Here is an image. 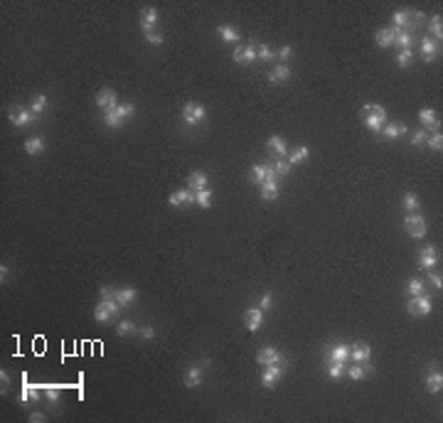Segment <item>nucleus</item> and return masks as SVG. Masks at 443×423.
I'll use <instances>...</instances> for the list:
<instances>
[{"label":"nucleus","instance_id":"1","mask_svg":"<svg viewBox=\"0 0 443 423\" xmlns=\"http://www.w3.org/2000/svg\"><path fill=\"white\" fill-rule=\"evenodd\" d=\"M387 123V111L384 106H377V103H365V126H367L372 133H382Z\"/></svg>","mask_w":443,"mask_h":423},{"label":"nucleus","instance_id":"2","mask_svg":"<svg viewBox=\"0 0 443 423\" xmlns=\"http://www.w3.org/2000/svg\"><path fill=\"white\" fill-rule=\"evenodd\" d=\"M204 118H207V109H204L202 103L190 101V103L183 106V121L187 126H200V123H204Z\"/></svg>","mask_w":443,"mask_h":423},{"label":"nucleus","instance_id":"3","mask_svg":"<svg viewBox=\"0 0 443 423\" xmlns=\"http://www.w3.org/2000/svg\"><path fill=\"white\" fill-rule=\"evenodd\" d=\"M8 118H10V123L13 126H18V128H25V126H32L39 116H35L32 111H27V109H22V106H10V111H8Z\"/></svg>","mask_w":443,"mask_h":423},{"label":"nucleus","instance_id":"4","mask_svg":"<svg viewBox=\"0 0 443 423\" xmlns=\"http://www.w3.org/2000/svg\"><path fill=\"white\" fill-rule=\"evenodd\" d=\"M256 362L261 366H269V364H286V357L278 352L276 347H261L258 349V354H256Z\"/></svg>","mask_w":443,"mask_h":423},{"label":"nucleus","instance_id":"5","mask_svg":"<svg viewBox=\"0 0 443 423\" xmlns=\"http://www.w3.org/2000/svg\"><path fill=\"white\" fill-rule=\"evenodd\" d=\"M404 229L409 231V236H414V239H421V236H426V219L421 217V214H409L404 219Z\"/></svg>","mask_w":443,"mask_h":423},{"label":"nucleus","instance_id":"6","mask_svg":"<svg viewBox=\"0 0 443 423\" xmlns=\"http://www.w3.org/2000/svg\"><path fill=\"white\" fill-rule=\"evenodd\" d=\"M438 266V251H436V246L433 244H426L424 249L419 251V269L424 271H431Z\"/></svg>","mask_w":443,"mask_h":423},{"label":"nucleus","instance_id":"7","mask_svg":"<svg viewBox=\"0 0 443 423\" xmlns=\"http://www.w3.org/2000/svg\"><path fill=\"white\" fill-rule=\"evenodd\" d=\"M406 310H409V315H428L431 312V298L428 295H414L411 300H409V305H406Z\"/></svg>","mask_w":443,"mask_h":423},{"label":"nucleus","instance_id":"8","mask_svg":"<svg viewBox=\"0 0 443 423\" xmlns=\"http://www.w3.org/2000/svg\"><path fill=\"white\" fill-rule=\"evenodd\" d=\"M232 59L237 62V64H251V62H256V42H246L244 47H237L234 49V55H232Z\"/></svg>","mask_w":443,"mask_h":423},{"label":"nucleus","instance_id":"9","mask_svg":"<svg viewBox=\"0 0 443 423\" xmlns=\"http://www.w3.org/2000/svg\"><path fill=\"white\" fill-rule=\"evenodd\" d=\"M96 106H99L101 114H106V111H116V106H118V101H116V91H113V89H101V91L96 94Z\"/></svg>","mask_w":443,"mask_h":423},{"label":"nucleus","instance_id":"10","mask_svg":"<svg viewBox=\"0 0 443 423\" xmlns=\"http://www.w3.org/2000/svg\"><path fill=\"white\" fill-rule=\"evenodd\" d=\"M419 118L424 121V131L426 133H438L441 131V118L433 109H421L419 111Z\"/></svg>","mask_w":443,"mask_h":423},{"label":"nucleus","instance_id":"11","mask_svg":"<svg viewBox=\"0 0 443 423\" xmlns=\"http://www.w3.org/2000/svg\"><path fill=\"white\" fill-rule=\"evenodd\" d=\"M258 187H261V199H266V202H274L278 194H281V185H278L276 175H271L269 180H263Z\"/></svg>","mask_w":443,"mask_h":423},{"label":"nucleus","instance_id":"12","mask_svg":"<svg viewBox=\"0 0 443 423\" xmlns=\"http://www.w3.org/2000/svg\"><path fill=\"white\" fill-rule=\"evenodd\" d=\"M278 377H283V364H269L263 369V374H261V386L263 389H271V386L276 384Z\"/></svg>","mask_w":443,"mask_h":423},{"label":"nucleus","instance_id":"13","mask_svg":"<svg viewBox=\"0 0 443 423\" xmlns=\"http://www.w3.org/2000/svg\"><path fill=\"white\" fill-rule=\"evenodd\" d=\"M350 357L357 364H365L369 357H372V347L367 342H355V345H350Z\"/></svg>","mask_w":443,"mask_h":423},{"label":"nucleus","instance_id":"14","mask_svg":"<svg viewBox=\"0 0 443 423\" xmlns=\"http://www.w3.org/2000/svg\"><path fill=\"white\" fill-rule=\"evenodd\" d=\"M246 330L249 332H256L258 327H261V323H263V310L258 308V305H254V308H249L246 310Z\"/></svg>","mask_w":443,"mask_h":423},{"label":"nucleus","instance_id":"15","mask_svg":"<svg viewBox=\"0 0 443 423\" xmlns=\"http://www.w3.org/2000/svg\"><path fill=\"white\" fill-rule=\"evenodd\" d=\"M155 22H158V10H155L153 5L143 8V10H141V27H143V32H153Z\"/></svg>","mask_w":443,"mask_h":423},{"label":"nucleus","instance_id":"16","mask_svg":"<svg viewBox=\"0 0 443 423\" xmlns=\"http://www.w3.org/2000/svg\"><path fill=\"white\" fill-rule=\"evenodd\" d=\"M426 386H428V391L431 394H438L443 386V377L441 372L436 369V364H428V377H426Z\"/></svg>","mask_w":443,"mask_h":423},{"label":"nucleus","instance_id":"17","mask_svg":"<svg viewBox=\"0 0 443 423\" xmlns=\"http://www.w3.org/2000/svg\"><path fill=\"white\" fill-rule=\"evenodd\" d=\"M202 384V366L200 364H190L185 369V386L192 389V386Z\"/></svg>","mask_w":443,"mask_h":423},{"label":"nucleus","instance_id":"18","mask_svg":"<svg viewBox=\"0 0 443 423\" xmlns=\"http://www.w3.org/2000/svg\"><path fill=\"white\" fill-rule=\"evenodd\" d=\"M271 175H276V173H274V168H271L269 163H263V165H258V163H256V165H251V180H254L256 185H261L263 180H269ZM276 177H278V175H276Z\"/></svg>","mask_w":443,"mask_h":423},{"label":"nucleus","instance_id":"19","mask_svg":"<svg viewBox=\"0 0 443 423\" xmlns=\"http://www.w3.org/2000/svg\"><path fill=\"white\" fill-rule=\"evenodd\" d=\"M170 207H180V204H192L195 202V192L192 190H178V192L170 194Z\"/></svg>","mask_w":443,"mask_h":423},{"label":"nucleus","instance_id":"20","mask_svg":"<svg viewBox=\"0 0 443 423\" xmlns=\"http://www.w3.org/2000/svg\"><path fill=\"white\" fill-rule=\"evenodd\" d=\"M136 298H138V290L133 288V286H126V288H116V300H118V305H121V308L130 305Z\"/></svg>","mask_w":443,"mask_h":423},{"label":"nucleus","instance_id":"21","mask_svg":"<svg viewBox=\"0 0 443 423\" xmlns=\"http://www.w3.org/2000/svg\"><path fill=\"white\" fill-rule=\"evenodd\" d=\"M207 187V175L202 173V170H195V173H190V177H187V190H192V192H200V190H204Z\"/></svg>","mask_w":443,"mask_h":423},{"label":"nucleus","instance_id":"22","mask_svg":"<svg viewBox=\"0 0 443 423\" xmlns=\"http://www.w3.org/2000/svg\"><path fill=\"white\" fill-rule=\"evenodd\" d=\"M39 389H42V386H32V384H27V382H22V389H20V404L39 401Z\"/></svg>","mask_w":443,"mask_h":423},{"label":"nucleus","instance_id":"23","mask_svg":"<svg viewBox=\"0 0 443 423\" xmlns=\"http://www.w3.org/2000/svg\"><path fill=\"white\" fill-rule=\"evenodd\" d=\"M428 37L441 44V39H443V20H441V15H433V18L428 20Z\"/></svg>","mask_w":443,"mask_h":423},{"label":"nucleus","instance_id":"24","mask_svg":"<svg viewBox=\"0 0 443 423\" xmlns=\"http://www.w3.org/2000/svg\"><path fill=\"white\" fill-rule=\"evenodd\" d=\"M436 55H438V44H436L431 37L421 39V57H424V62H433Z\"/></svg>","mask_w":443,"mask_h":423},{"label":"nucleus","instance_id":"25","mask_svg":"<svg viewBox=\"0 0 443 423\" xmlns=\"http://www.w3.org/2000/svg\"><path fill=\"white\" fill-rule=\"evenodd\" d=\"M396 27H384V30H379L377 32V44L379 47H391L394 44V39H396Z\"/></svg>","mask_w":443,"mask_h":423},{"label":"nucleus","instance_id":"26","mask_svg":"<svg viewBox=\"0 0 443 423\" xmlns=\"http://www.w3.org/2000/svg\"><path fill=\"white\" fill-rule=\"evenodd\" d=\"M45 148H47L45 138H27V140H25V153H27V155L45 153Z\"/></svg>","mask_w":443,"mask_h":423},{"label":"nucleus","instance_id":"27","mask_svg":"<svg viewBox=\"0 0 443 423\" xmlns=\"http://www.w3.org/2000/svg\"><path fill=\"white\" fill-rule=\"evenodd\" d=\"M308 155H311V148H308V145H298L293 153L286 155V160H288L291 165H298V163H305V160H308Z\"/></svg>","mask_w":443,"mask_h":423},{"label":"nucleus","instance_id":"28","mask_svg":"<svg viewBox=\"0 0 443 423\" xmlns=\"http://www.w3.org/2000/svg\"><path fill=\"white\" fill-rule=\"evenodd\" d=\"M269 150H274V155H278V157H286L288 155V145H286L283 138L274 135V138H269Z\"/></svg>","mask_w":443,"mask_h":423},{"label":"nucleus","instance_id":"29","mask_svg":"<svg viewBox=\"0 0 443 423\" xmlns=\"http://www.w3.org/2000/svg\"><path fill=\"white\" fill-rule=\"evenodd\" d=\"M217 32H219V37L224 39V42H239L241 35L237 27H232V25H219L217 27Z\"/></svg>","mask_w":443,"mask_h":423},{"label":"nucleus","instance_id":"30","mask_svg":"<svg viewBox=\"0 0 443 423\" xmlns=\"http://www.w3.org/2000/svg\"><path fill=\"white\" fill-rule=\"evenodd\" d=\"M347 357H350V347H347V345H342V342H340V345H332L330 347V362H345Z\"/></svg>","mask_w":443,"mask_h":423},{"label":"nucleus","instance_id":"31","mask_svg":"<svg viewBox=\"0 0 443 423\" xmlns=\"http://www.w3.org/2000/svg\"><path fill=\"white\" fill-rule=\"evenodd\" d=\"M47 106H50V98L45 96V94H35V96H32V103H30V111L35 116H42Z\"/></svg>","mask_w":443,"mask_h":423},{"label":"nucleus","instance_id":"32","mask_svg":"<svg viewBox=\"0 0 443 423\" xmlns=\"http://www.w3.org/2000/svg\"><path fill=\"white\" fill-rule=\"evenodd\" d=\"M288 79H291V69H288L286 64H278L276 69L269 74V81H271V84H278V81H288Z\"/></svg>","mask_w":443,"mask_h":423},{"label":"nucleus","instance_id":"33","mask_svg":"<svg viewBox=\"0 0 443 423\" xmlns=\"http://www.w3.org/2000/svg\"><path fill=\"white\" fill-rule=\"evenodd\" d=\"M382 133H384V138L394 140V138H399V135L406 133V123H389V126L382 128Z\"/></svg>","mask_w":443,"mask_h":423},{"label":"nucleus","instance_id":"34","mask_svg":"<svg viewBox=\"0 0 443 423\" xmlns=\"http://www.w3.org/2000/svg\"><path fill=\"white\" fill-rule=\"evenodd\" d=\"M45 389V399L50 401V404H57L59 401V396H62V386L59 384H47V386H42Z\"/></svg>","mask_w":443,"mask_h":423},{"label":"nucleus","instance_id":"35","mask_svg":"<svg viewBox=\"0 0 443 423\" xmlns=\"http://www.w3.org/2000/svg\"><path fill=\"white\" fill-rule=\"evenodd\" d=\"M394 44H399L402 49H411V44H414V35L406 32V30H399V32H396V39H394Z\"/></svg>","mask_w":443,"mask_h":423},{"label":"nucleus","instance_id":"36","mask_svg":"<svg viewBox=\"0 0 443 423\" xmlns=\"http://www.w3.org/2000/svg\"><path fill=\"white\" fill-rule=\"evenodd\" d=\"M195 202H197L202 209H207V207L212 204V190L204 187V190H200V192H195Z\"/></svg>","mask_w":443,"mask_h":423},{"label":"nucleus","instance_id":"37","mask_svg":"<svg viewBox=\"0 0 443 423\" xmlns=\"http://www.w3.org/2000/svg\"><path fill=\"white\" fill-rule=\"evenodd\" d=\"M101 118H104V123L109 128H121V123H123V118L116 114V111H106V114H101Z\"/></svg>","mask_w":443,"mask_h":423},{"label":"nucleus","instance_id":"38","mask_svg":"<svg viewBox=\"0 0 443 423\" xmlns=\"http://www.w3.org/2000/svg\"><path fill=\"white\" fill-rule=\"evenodd\" d=\"M347 377H350L352 382H362V379L367 377V369H365V364H357V362H355V366L347 369Z\"/></svg>","mask_w":443,"mask_h":423},{"label":"nucleus","instance_id":"39","mask_svg":"<svg viewBox=\"0 0 443 423\" xmlns=\"http://www.w3.org/2000/svg\"><path fill=\"white\" fill-rule=\"evenodd\" d=\"M111 318H113V315H111L109 310H106L104 305H101V303H99V305H96V310H94V320H96L99 325H106Z\"/></svg>","mask_w":443,"mask_h":423},{"label":"nucleus","instance_id":"40","mask_svg":"<svg viewBox=\"0 0 443 423\" xmlns=\"http://www.w3.org/2000/svg\"><path fill=\"white\" fill-rule=\"evenodd\" d=\"M419 204H421V202H419V197H416L414 192H406L404 194V209L409 212V214H414V212L419 209Z\"/></svg>","mask_w":443,"mask_h":423},{"label":"nucleus","instance_id":"41","mask_svg":"<svg viewBox=\"0 0 443 423\" xmlns=\"http://www.w3.org/2000/svg\"><path fill=\"white\" fill-rule=\"evenodd\" d=\"M424 281H419V278H411V281H409V283H406V290H409V295H411V298H414V295H421V293H424Z\"/></svg>","mask_w":443,"mask_h":423},{"label":"nucleus","instance_id":"42","mask_svg":"<svg viewBox=\"0 0 443 423\" xmlns=\"http://www.w3.org/2000/svg\"><path fill=\"white\" fill-rule=\"evenodd\" d=\"M271 168H274V173H276L278 177H286V175L291 173V163H288V160H283V157H281V160H276Z\"/></svg>","mask_w":443,"mask_h":423},{"label":"nucleus","instance_id":"43","mask_svg":"<svg viewBox=\"0 0 443 423\" xmlns=\"http://www.w3.org/2000/svg\"><path fill=\"white\" fill-rule=\"evenodd\" d=\"M342 374H345V362H330L328 377H330V379H340Z\"/></svg>","mask_w":443,"mask_h":423},{"label":"nucleus","instance_id":"44","mask_svg":"<svg viewBox=\"0 0 443 423\" xmlns=\"http://www.w3.org/2000/svg\"><path fill=\"white\" fill-rule=\"evenodd\" d=\"M411 59H414V52H411V49H402V52L396 55V64H399L402 69H406V67L411 64Z\"/></svg>","mask_w":443,"mask_h":423},{"label":"nucleus","instance_id":"45","mask_svg":"<svg viewBox=\"0 0 443 423\" xmlns=\"http://www.w3.org/2000/svg\"><path fill=\"white\" fill-rule=\"evenodd\" d=\"M426 140H428V148H431V150H441L443 148V135L441 133H428Z\"/></svg>","mask_w":443,"mask_h":423},{"label":"nucleus","instance_id":"46","mask_svg":"<svg viewBox=\"0 0 443 423\" xmlns=\"http://www.w3.org/2000/svg\"><path fill=\"white\" fill-rule=\"evenodd\" d=\"M116 114L121 116V118H130V116L136 114V106L133 103H118L116 106Z\"/></svg>","mask_w":443,"mask_h":423},{"label":"nucleus","instance_id":"47","mask_svg":"<svg viewBox=\"0 0 443 423\" xmlns=\"http://www.w3.org/2000/svg\"><path fill=\"white\" fill-rule=\"evenodd\" d=\"M133 330H136V325H133L130 320H123V323H118V327H116V332H118L121 337H128Z\"/></svg>","mask_w":443,"mask_h":423},{"label":"nucleus","instance_id":"48","mask_svg":"<svg viewBox=\"0 0 443 423\" xmlns=\"http://www.w3.org/2000/svg\"><path fill=\"white\" fill-rule=\"evenodd\" d=\"M426 278H428V283H431V286H433L436 290L443 288V278L438 276V273H433V271H426Z\"/></svg>","mask_w":443,"mask_h":423},{"label":"nucleus","instance_id":"49","mask_svg":"<svg viewBox=\"0 0 443 423\" xmlns=\"http://www.w3.org/2000/svg\"><path fill=\"white\" fill-rule=\"evenodd\" d=\"M256 57L261 59V62H266V59L274 57V52H271V47H269V44H258V47H256Z\"/></svg>","mask_w":443,"mask_h":423},{"label":"nucleus","instance_id":"50","mask_svg":"<svg viewBox=\"0 0 443 423\" xmlns=\"http://www.w3.org/2000/svg\"><path fill=\"white\" fill-rule=\"evenodd\" d=\"M99 298H101V300L116 298V288H113V286H101V288H99Z\"/></svg>","mask_w":443,"mask_h":423},{"label":"nucleus","instance_id":"51","mask_svg":"<svg viewBox=\"0 0 443 423\" xmlns=\"http://www.w3.org/2000/svg\"><path fill=\"white\" fill-rule=\"evenodd\" d=\"M271 305H274V298H271V293H263V295L258 298V308H261V310H271Z\"/></svg>","mask_w":443,"mask_h":423},{"label":"nucleus","instance_id":"52","mask_svg":"<svg viewBox=\"0 0 443 423\" xmlns=\"http://www.w3.org/2000/svg\"><path fill=\"white\" fill-rule=\"evenodd\" d=\"M426 138H428L426 131H416V133L411 135V145H421V143H426Z\"/></svg>","mask_w":443,"mask_h":423},{"label":"nucleus","instance_id":"53","mask_svg":"<svg viewBox=\"0 0 443 423\" xmlns=\"http://www.w3.org/2000/svg\"><path fill=\"white\" fill-rule=\"evenodd\" d=\"M146 39L150 42V44H163V35L155 32V30H153V32H146Z\"/></svg>","mask_w":443,"mask_h":423},{"label":"nucleus","instance_id":"54","mask_svg":"<svg viewBox=\"0 0 443 423\" xmlns=\"http://www.w3.org/2000/svg\"><path fill=\"white\" fill-rule=\"evenodd\" d=\"M141 337H143V340H153V337H155V327H150V325L141 327Z\"/></svg>","mask_w":443,"mask_h":423},{"label":"nucleus","instance_id":"55","mask_svg":"<svg viewBox=\"0 0 443 423\" xmlns=\"http://www.w3.org/2000/svg\"><path fill=\"white\" fill-rule=\"evenodd\" d=\"M291 55H293V47H291V44H286V47H281V49H278V57H281V62H286Z\"/></svg>","mask_w":443,"mask_h":423},{"label":"nucleus","instance_id":"56","mask_svg":"<svg viewBox=\"0 0 443 423\" xmlns=\"http://www.w3.org/2000/svg\"><path fill=\"white\" fill-rule=\"evenodd\" d=\"M0 382H3V391H8V386H10V377H8L5 372H0Z\"/></svg>","mask_w":443,"mask_h":423},{"label":"nucleus","instance_id":"57","mask_svg":"<svg viewBox=\"0 0 443 423\" xmlns=\"http://www.w3.org/2000/svg\"><path fill=\"white\" fill-rule=\"evenodd\" d=\"M45 418H47L45 413H32V416H30V421L32 423H39V421H45Z\"/></svg>","mask_w":443,"mask_h":423},{"label":"nucleus","instance_id":"58","mask_svg":"<svg viewBox=\"0 0 443 423\" xmlns=\"http://www.w3.org/2000/svg\"><path fill=\"white\" fill-rule=\"evenodd\" d=\"M0 281H3V283L8 281V266H5V263L0 266Z\"/></svg>","mask_w":443,"mask_h":423}]
</instances>
